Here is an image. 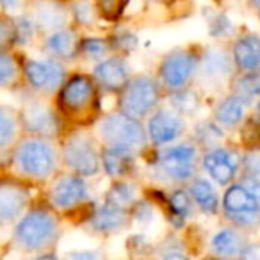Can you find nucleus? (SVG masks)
Returning <instances> with one entry per match:
<instances>
[{"instance_id":"1","label":"nucleus","mask_w":260,"mask_h":260,"mask_svg":"<svg viewBox=\"0 0 260 260\" xmlns=\"http://www.w3.org/2000/svg\"><path fill=\"white\" fill-rule=\"evenodd\" d=\"M57 111L73 125H93L100 118V87L93 77L86 73L70 75L59 89Z\"/></svg>"},{"instance_id":"2","label":"nucleus","mask_w":260,"mask_h":260,"mask_svg":"<svg viewBox=\"0 0 260 260\" xmlns=\"http://www.w3.org/2000/svg\"><path fill=\"white\" fill-rule=\"evenodd\" d=\"M11 239L15 248L23 253L50 251L59 239V221L48 209L34 207L16 221Z\"/></svg>"},{"instance_id":"3","label":"nucleus","mask_w":260,"mask_h":260,"mask_svg":"<svg viewBox=\"0 0 260 260\" xmlns=\"http://www.w3.org/2000/svg\"><path fill=\"white\" fill-rule=\"evenodd\" d=\"M57 150L47 138L27 136L16 143L11 162L20 177L27 180L45 182L54 177L57 170Z\"/></svg>"},{"instance_id":"4","label":"nucleus","mask_w":260,"mask_h":260,"mask_svg":"<svg viewBox=\"0 0 260 260\" xmlns=\"http://www.w3.org/2000/svg\"><path fill=\"white\" fill-rule=\"evenodd\" d=\"M196 146L191 143L159 146L150 160L153 178L166 184H182L192 180L196 171Z\"/></svg>"},{"instance_id":"5","label":"nucleus","mask_w":260,"mask_h":260,"mask_svg":"<svg viewBox=\"0 0 260 260\" xmlns=\"http://www.w3.org/2000/svg\"><path fill=\"white\" fill-rule=\"evenodd\" d=\"M160 82L150 75L130 77L119 93V111L130 118H148L160 104Z\"/></svg>"},{"instance_id":"6","label":"nucleus","mask_w":260,"mask_h":260,"mask_svg":"<svg viewBox=\"0 0 260 260\" xmlns=\"http://www.w3.org/2000/svg\"><path fill=\"white\" fill-rule=\"evenodd\" d=\"M98 138L111 146H121L132 152H141L148 143V134L141 121L123 114L121 111L109 114L98 123Z\"/></svg>"},{"instance_id":"7","label":"nucleus","mask_w":260,"mask_h":260,"mask_svg":"<svg viewBox=\"0 0 260 260\" xmlns=\"http://www.w3.org/2000/svg\"><path fill=\"white\" fill-rule=\"evenodd\" d=\"M61 160L70 173L93 178L102 170L100 150L96 139L89 134H72L66 138L61 150Z\"/></svg>"},{"instance_id":"8","label":"nucleus","mask_w":260,"mask_h":260,"mask_svg":"<svg viewBox=\"0 0 260 260\" xmlns=\"http://www.w3.org/2000/svg\"><path fill=\"white\" fill-rule=\"evenodd\" d=\"M91 202V187L87 178L75 173H66L57 177L50 187V203L54 209L62 212H73Z\"/></svg>"},{"instance_id":"9","label":"nucleus","mask_w":260,"mask_h":260,"mask_svg":"<svg viewBox=\"0 0 260 260\" xmlns=\"http://www.w3.org/2000/svg\"><path fill=\"white\" fill-rule=\"evenodd\" d=\"M23 77L34 93L52 94L66 80V70L57 59H27L23 62Z\"/></svg>"},{"instance_id":"10","label":"nucleus","mask_w":260,"mask_h":260,"mask_svg":"<svg viewBox=\"0 0 260 260\" xmlns=\"http://www.w3.org/2000/svg\"><path fill=\"white\" fill-rule=\"evenodd\" d=\"M223 212L239 226H253L260 217V200L242 184L230 185L223 196Z\"/></svg>"},{"instance_id":"11","label":"nucleus","mask_w":260,"mask_h":260,"mask_svg":"<svg viewBox=\"0 0 260 260\" xmlns=\"http://www.w3.org/2000/svg\"><path fill=\"white\" fill-rule=\"evenodd\" d=\"M184 132H185L184 116L175 112L170 105L168 107H157L148 116L146 134H148V141L153 146H157V148L159 146L173 145Z\"/></svg>"},{"instance_id":"12","label":"nucleus","mask_w":260,"mask_h":260,"mask_svg":"<svg viewBox=\"0 0 260 260\" xmlns=\"http://www.w3.org/2000/svg\"><path fill=\"white\" fill-rule=\"evenodd\" d=\"M198 66V59L189 50H173L162 59L159 66V82L160 86L170 91L182 89L192 79Z\"/></svg>"},{"instance_id":"13","label":"nucleus","mask_w":260,"mask_h":260,"mask_svg":"<svg viewBox=\"0 0 260 260\" xmlns=\"http://www.w3.org/2000/svg\"><path fill=\"white\" fill-rule=\"evenodd\" d=\"M20 123L29 132V136H38V138L50 139L59 132L57 112L41 100L25 102L20 112Z\"/></svg>"},{"instance_id":"14","label":"nucleus","mask_w":260,"mask_h":260,"mask_svg":"<svg viewBox=\"0 0 260 260\" xmlns=\"http://www.w3.org/2000/svg\"><path fill=\"white\" fill-rule=\"evenodd\" d=\"M29 207V189L18 178H0V223H16Z\"/></svg>"},{"instance_id":"15","label":"nucleus","mask_w":260,"mask_h":260,"mask_svg":"<svg viewBox=\"0 0 260 260\" xmlns=\"http://www.w3.org/2000/svg\"><path fill=\"white\" fill-rule=\"evenodd\" d=\"M128 210L118 209L109 203H100L93 207L86 216V228L94 235L100 237H111L123 230L128 224Z\"/></svg>"},{"instance_id":"16","label":"nucleus","mask_w":260,"mask_h":260,"mask_svg":"<svg viewBox=\"0 0 260 260\" xmlns=\"http://www.w3.org/2000/svg\"><path fill=\"white\" fill-rule=\"evenodd\" d=\"M93 79L100 91L105 93H121V89L130 80V68L126 61L119 55L102 59L94 64Z\"/></svg>"},{"instance_id":"17","label":"nucleus","mask_w":260,"mask_h":260,"mask_svg":"<svg viewBox=\"0 0 260 260\" xmlns=\"http://www.w3.org/2000/svg\"><path fill=\"white\" fill-rule=\"evenodd\" d=\"M202 166L205 170V173L212 178L216 184L226 185L234 180L235 173L239 168V157L234 150L228 148H210L209 152L203 155Z\"/></svg>"},{"instance_id":"18","label":"nucleus","mask_w":260,"mask_h":260,"mask_svg":"<svg viewBox=\"0 0 260 260\" xmlns=\"http://www.w3.org/2000/svg\"><path fill=\"white\" fill-rule=\"evenodd\" d=\"M136 153L128 148H121V146H111L105 145L100 150V159H102V170L111 180H119V178H128L132 171L136 170Z\"/></svg>"},{"instance_id":"19","label":"nucleus","mask_w":260,"mask_h":260,"mask_svg":"<svg viewBox=\"0 0 260 260\" xmlns=\"http://www.w3.org/2000/svg\"><path fill=\"white\" fill-rule=\"evenodd\" d=\"M234 61L244 73H256L260 70V38L246 34L234 45Z\"/></svg>"},{"instance_id":"20","label":"nucleus","mask_w":260,"mask_h":260,"mask_svg":"<svg viewBox=\"0 0 260 260\" xmlns=\"http://www.w3.org/2000/svg\"><path fill=\"white\" fill-rule=\"evenodd\" d=\"M45 50L52 59H57V61L75 57V54L79 52V41H77L75 32L68 29L52 30L45 40Z\"/></svg>"},{"instance_id":"21","label":"nucleus","mask_w":260,"mask_h":260,"mask_svg":"<svg viewBox=\"0 0 260 260\" xmlns=\"http://www.w3.org/2000/svg\"><path fill=\"white\" fill-rule=\"evenodd\" d=\"M210 249L221 260H234L239 258L244 249V242L237 230L234 228H221L214 234L210 241Z\"/></svg>"},{"instance_id":"22","label":"nucleus","mask_w":260,"mask_h":260,"mask_svg":"<svg viewBox=\"0 0 260 260\" xmlns=\"http://www.w3.org/2000/svg\"><path fill=\"white\" fill-rule=\"evenodd\" d=\"M164 205H166L168 221L173 224L175 228L184 226L185 219L192 214V202L191 194L185 189H173L164 196Z\"/></svg>"},{"instance_id":"23","label":"nucleus","mask_w":260,"mask_h":260,"mask_svg":"<svg viewBox=\"0 0 260 260\" xmlns=\"http://www.w3.org/2000/svg\"><path fill=\"white\" fill-rule=\"evenodd\" d=\"M104 202L109 205H114L118 209L130 210L132 205L138 202V187L128 178H119L111 184V187L105 191Z\"/></svg>"},{"instance_id":"24","label":"nucleus","mask_w":260,"mask_h":260,"mask_svg":"<svg viewBox=\"0 0 260 260\" xmlns=\"http://www.w3.org/2000/svg\"><path fill=\"white\" fill-rule=\"evenodd\" d=\"M189 194H191L194 205L203 214H216L217 209H219L216 189L205 178H192L191 185H189Z\"/></svg>"},{"instance_id":"25","label":"nucleus","mask_w":260,"mask_h":260,"mask_svg":"<svg viewBox=\"0 0 260 260\" xmlns=\"http://www.w3.org/2000/svg\"><path fill=\"white\" fill-rule=\"evenodd\" d=\"M244 107H246V100L239 96V94L226 96L216 107V123L228 126V128L239 125L242 116H244Z\"/></svg>"},{"instance_id":"26","label":"nucleus","mask_w":260,"mask_h":260,"mask_svg":"<svg viewBox=\"0 0 260 260\" xmlns=\"http://www.w3.org/2000/svg\"><path fill=\"white\" fill-rule=\"evenodd\" d=\"M34 20H36L38 27H41V29L57 30L64 25L66 15L54 2H40L34 8Z\"/></svg>"},{"instance_id":"27","label":"nucleus","mask_w":260,"mask_h":260,"mask_svg":"<svg viewBox=\"0 0 260 260\" xmlns=\"http://www.w3.org/2000/svg\"><path fill=\"white\" fill-rule=\"evenodd\" d=\"M20 128V114L9 105H0V150L15 143Z\"/></svg>"},{"instance_id":"28","label":"nucleus","mask_w":260,"mask_h":260,"mask_svg":"<svg viewBox=\"0 0 260 260\" xmlns=\"http://www.w3.org/2000/svg\"><path fill=\"white\" fill-rule=\"evenodd\" d=\"M168 104L175 112L180 116H192L200 109V98L192 89L182 87V89H173L168 94Z\"/></svg>"},{"instance_id":"29","label":"nucleus","mask_w":260,"mask_h":260,"mask_svg":"<svg viewBox=\"0 0 260 260\" xmlns=\"http://www.w3.org/2000/svg\"><path fill=\"white\" fill-rule=\"evenodd\" d=\"M230 70V62L228 57L224 55V52L212 48L209 50L202 59V73L207 79H221L224 77Z\"/></svg>"},{"instance_id":"30","label":"nucleus","mask_w":260,"mask_h":260,"mask_svg":"<svg viewBox=\"0 0 260 260\" xmlns=\"http://www.w3.org/2000/svg\"><path fill=\"white\" fill-rule=\"evenodd\" d=\"M130 219L143 228L152 226L157 219L155 202H150V200H138V202L132 205V209H130Z\"/></svg>"},{"instance_id":"31","label":"nucleus","mask_w":260,"mask_h":260,"mask_svg":"<svg viewBox=\"0 0 260 260\" xmlns=\"http://www.w3.org/2000/svg\"><path fill=\"white\" fill-rule=\"evenodd\" d=\"M111 50V45L102 38H86L79 43V52L82 57L91 59V61H102Z\"/></svg>"},{"instance_id":"32","label":"nucleus","mask_w":260,"mask_h":260,"mask_svg":"<svg viewBox=\"0 0 260 260\" xmlns=\"http://www.w3.org/2000/svg\"><path fill=\"white\" fill-rule=\"evenodd\" d=\"M221 128L219 123H212V121H203L200 125H196L194 130V138L196 143L202 146H207V148H214L217 141L221 139Z\"/></svg>"},{"instance_id":"33","label":"nucleus","mask_w":260,"mask_h":260,"mask_svg":"<svg viewBox=\"0 0 260 260\" xmlns=\"http://www.w3.org/2000/svg\"><path fill=\"white\" fill-rule=\"evenodd\" d=\"M18 62L6 52H0V87L11 86L18 77Z\"/></svg>"},{"instance_id":"34","label":"nucleus","mask_w":260,"mask_h":260,"mask_svg":"<svg viewBox=\"0 0 260 260\" xmlns=\"http://www.w3.org/2000/svg\"><path fill=\"white\" fill-rule=\"evenodd\" d=\"M237 94L244 100L260 94V73H248L237 82Z\"/></svg>"},{"instance_id":"35","label":"nucleus","mask_w":260,"mask_h":260,"mask_svg":"<svg viewBox=\"0 0 260 260\" xmlns=\"http://www.w3.org/2000/svg\"><path fill=\"white\" fill-rule=\"evenodd\" d=\"M128 0H96V11L109 22H114L121 16Z\"/></svg>"},{"instance_id":"36","label":"nucleus","mask_w":260,"mask_h":260,"mask_svg":"<svg viewBox=\"0 0 260 260\" xmlns=\"http://www.w3.org/2000/svg\"><path fill=\"white\" fill-rule=\"evenodd\" d=\"M34 27L36 23L27 16H20L15 20V36H16V45H27L32 41L34 38Z\"/></svg>"},{"instance_id":"37","label":"nucleus","mask_w":260,"mask_h":260,"mask_svg":"<svg viewBox=\"0 0 260 260\" xmlns=\"http://www.w3.org/2000/svg\"><path fill=\"white\" fill-rule=\"evenodd\" d=\"M109 45H111V48H114V50L128 54V52L136 50V47H138V38L130 32V30H118V32L112 36Z\"/></svg>"},{"instance_id":"38","label":"nucleus","mask_w":260,"mask_h":260,"mask_svg":"<svg viewBox=\"0 0 260 260\" xmlns=\"http://www.w3.org/2000/svg\"><path fill=\"white\" fill-rule=\"evenodd\" d=\"M15 43V20L8 18V16H0V52H4L6 48Z\"/></svg>"},{"instance_id":"39","label":"nucleus","mask_w":260,"mask_h":260,"mask_svg":"<svg viewBox=\"0 0 260 260\" xmlns=\"http://www.w3.org/2000/svg\"><path fill=\"white\" fill-rule=\"evenodd\" d=\"M125 248L128 249L132 255L136 256H141L148 251L152 246H150V237L143 232H138V234H132L125 242Z\"/></svg>"},{"instance_id":"40","label":"nucleus","mask_w":260,"mask_h":260,"mask_svg":"<svg viewBox=\"0 0 260 260\" xmlns=\"http://www.w3.org/2000/svg\"><path fill=\"white\" fill-rule=\"evenodd\" d=\"M62 260H105L98 248H72L64 253Z\"/></svg>"},{"instance_id":"41","label":"nucleus","mask_w":260,"mask_h":260,"mask_svg":"<svg viewBox=\"0 0 260 260\" xmlns=\"http://www.w3.org/2000/svg\"><path fill=\"white\" fill-rule=\"evenodd\" d=\"M242 141L248 148H260V121L249 119L242 128Z\"/></svg>"},{"instance_id":"42","label":"nucleus","mask_w":260,"mask_h":260,"mask_svg":"<svg viewBox=\"0 0 260 260\" xmlns=\"http://www.w3.org/2000/svg\"><path fill=\"white\" fill-rule=\"evenodd\" d=\"M209 30H210V36H214V38L228 36V34L232 32V23H230V20H228L226 16L217 13V15L210 16Z\"/></svg>"},{"instance_id":"43","label":"nucleus","mask_w":260,"mask_h":260,"mask_svg":"<svg viewBox=\"0 0 260 260\" xmlns=\"http://www.w3.org/2000/svg\"><path fill=\"white\" fill-rule=\"evenodd\" d=\"M73 18L80 25H91L94 22V9L91 8L89 2L82 0V2L73 6Z\"/></svg>"},{"instance_id":"44","label":"nucleus","mask_w":260,"mask_h":260,"mask_svg":"<svg viewBox=\"0 0 260 260\" xmlns=\"http://www.w3.org/2000/svg\"><path fill=\"white\" fill-rule=\"evenodd\" d=\"M160 260H189V256L180 244L166 241V244L160 246Z\"/></svg>"},{"instance_id":"45","label":"nucleus","mask_w":260,"mask_h":260,"mask_svg":"<svg viewBox=\"0 0 260 260\" xmlns=\"http://www.w3.org/2000/svg\"><path fill=\"white\" fill-rule=\"evenodd\" d=\"M239 260H260V244L244 246Z\"/></svg>"},{"instance_id":"46","label":"nucleus","mask_w":260,"mask_h":260,"mask_svg":"<svg viewBox=\"0 0 260 260\" xmlns=\"http://www.w3.org/2000/svg\"><path fill=\"white\" fill-rule=\"evenodd\" d=\"M23 0H0V8L4 11H16L22 6Z\"/></svg>"},{"instance_id":"47","label":"nucleus","mask_w":260,"mask_h":260,"mask_svg":"<svg viewBox=\"0 0 260 260\" xmlns=\"http://www.w3.org/2000/svg\"><path fill=\"white\" fill-rule=\"evenodd\" d=\"M30 260H59V256L52 251H43V253H36V256H32Z\"/></svg>"},{"instance_id":"48","label":"nucleus","mask_w":260,"mask_h":260,"mask_svg":"<svg viewBox=\"0 0 260 260\" xmlns=\"http://www.w3.org/2000/svg\"><path fill=\"white\" fill-rule=\"evenodd\" d=\"M253 2H255V6L258 8V11H260V0H253Z\"/></svg>"},{"instance_id":"49","label":"nucleus","mask_w":260,"mask_h":260,"mask_svg":"<svg viewBox=\"0 0 260 260\" xmlns=\"http://www.w3.org/2000/svg\"><path fill=\"white\" fill-rule=\"evenodd\" d=\"M209 260H221V258H217V256H216V258H209Z\"/></svg>"},{"instance_id":"50","label":"nucleus","mask_w":260,"mask_h":260,"mask_svg":"<svg viewBox=\"0 0 260 260\" xmlns=\"http://www.w3.org/2000/svg\"><path fill=\"white\" fill-rule=\"evenodd\" d=\"M258 112H260V104H258Z\"/></svg>"},{"instance_id":"51","label":"nucleus","mask_w":260,"mask_h":260,"mask_svg":"<svg viewBox=\"0 0 260 260\" xmlns=\"http://www.w3.org/2000/svg\"><path fill=\"white\" fill-rule=\"evenodd\" d=\"M0 226H2V223H0Z\"/></svg>"}]
</instances>
